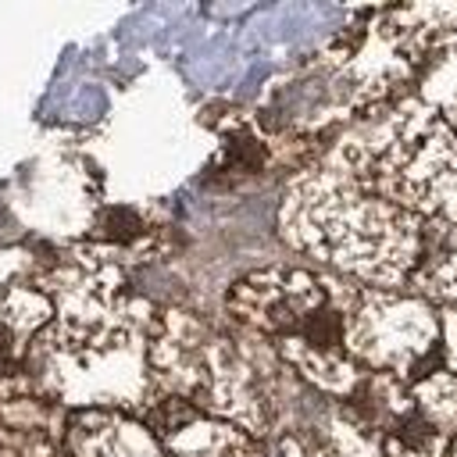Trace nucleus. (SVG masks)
Returning <instances> with one entry per match:
<instances>
[{
  "label": "nucleus",
  "mask_w": 457,
  "mask_h": 457,
  "mask_svg": "<svg viewBox=\"0 0 457 457\" xmlns=\"http://www.w3.org/2000/svg\"><path fill=\"white\" fill-rule=\"evenodd\" d=\"M357 296L336 282L300 271L268 268L239 278L228 293V311L261 336L278 339L282 357L325 389L350 393L357 375L346 361L350 350V311Z\"/></svg>",
  "instance_id": "f257e3e1"
},
{
  "label": "nucleus",
  "mask_w": 457,
  "mask_h": 457,
  "mask_svg": "<svg viewBox=\"0 0 457 457\" xmlns=\"http://www.w3.org/2000/svg\"><path fill=\"white\" fill-rule=\"evenodd\" d=\"M143 421L175 457H261L246 428H236L228 421H211L204 418V411H196L179 396H150Z\"/></svg>",
  "instance_id": "f03ea898"
},
{
  "label": "nucleus",
  "mask_w": 457,
  "mask_h": 457,
  "mask_svg": "<svg viewBox=\"0 0 457 457\" xmlns=\"http://www.w3.org/2000/svg\"><path fill=\"white\" fill-rule=\"evenodd\" d=\"M264 164H268V143H261L253 132L239 129V132H232V136L225 139L221 154L214 157V164H211V179L232 186V182H239V179L261 175Z\"/></svg>",
  "instance_id": "7ed1b4c3"
},
{
  "label": "nucleus",
  "mask_w": 457,
  "mask_h": 457,
  "mask_svg": "<svg viewBox=\"0 0 457 457\" xmlns=\"http://www.w3.org/2000/svg\"><path fill=\"white\" fill-rule=\"evenodd\" d=\"M382 446L389 457H432L443 446V436L421 411L411 407L389 425V432L382 436Z\"/></svg>",
  "instance_id": "20e7f679"
},
{
  "label": "nucleus",
  "mask_w": 457,
  "mask_h": 457,
  "mask_svg": "<svg viewBox=\"0 0 457 457\" xmlns=\"http://www.w3.org/2000/svg\"><path fill=\"white\" fill-rule=\"evenodd\" d=\"M146 221L132 207H107L93 225V236L111 246H136L139 239H146Z\"/></svg>",
  "instance_id": "39448f33"
}]
</instances>
